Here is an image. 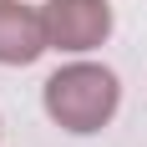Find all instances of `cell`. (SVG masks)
Returning a JSON list of instances; mask_svg holds the SVG:
<instances>
[{
  "mask_svg": "<svg viewBox=\"0 0 147 147\" xmlns=\"http://www.w3.org/2000/svg\"><path fill=\"white\" fill-rule=\"evenodd\" d=\"M46 112L56 127L66 132L86 137V132H102L107 122L117 117V102H122V86L117 76L107 71V66H91V61H76V66H61L41 91Z\"/></svg>",
  "mask_w": 147,
  "mask_h": 147,
  "instance_id": "cell-1",
  "label": "cell"
},
{
  "mask_svg": "<svg viewBox=\"0 0 147 147\" xmlns=\"http://www.w3.org/2000/svg\"><path fill=\"white\" fill-rule=\"evenodd\" d=\"M46 46V15L20 0H0V66H30Z\"/></svg>",
  "mask_w": 147,
  "mask_h": 147,
  "instance_id": "cell-3",
  "label": "cell"
},
{
  "mask_svg": "<svg viewBox=\"0 0 147 147\" xmlns=\"http://www.w3.org/2000/svg\"><path fill=\"white\" fill-rule=\"evenodd\" d=\"M46 41L56 51H91L112 36V5L107 0H46Z\"/></svg>",
  "mask_w": 147,
  "mask_h": 147,
  "instance_id": "cell-2",
  "label": "cell"
}]
</instances>
